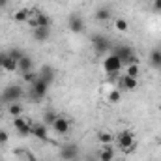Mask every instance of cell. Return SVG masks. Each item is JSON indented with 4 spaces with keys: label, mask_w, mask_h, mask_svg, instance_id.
Masks as SVG:
<instances>
[{
    "label": "cell",
    "mask_w": 161,
    "mask_h": 161,
    "mask_svg": "<svg viewBox=\"0 0 161 161\" xmlns=\"http://www.w3.org/2000/svg\"><path fill=\"white\" fill-rule=\"evenodd\" d=\"M30 135H34L38 141H41V142H47L49 141V133H47V125L43 124V122H40V124H32L30 125Z\"/></svg>",
    "instance_id": "cell-10"
},
{
    "label": "cell",
    "mask_w": 161,
    "mask_h": 161,
    "mask_svg": "<svg viewBox=\"0 0 161 161\" xmlns=\"http://www.w3.org/2000/svg\"><path fill=\"white\" fill-rule=\"evenodd\" d=\"M51 127L54 129V133H56V135H66V133L69 131V127H71V122L68 120L66 116H58Z\"/></svg>",
    "instance_id": "cell-11"
},
{
    "label": "cell",
    "mask_w": 161,
    "mask_h": 161,
    "mask_svg": "<svg viewBox=\"0 0 161 161\" xmlns=\"http://www.w3.org/2000/svg\"><path fill=\"white\" fill-rule=\"evenodd\" d=\"M58 116H56V111H53V109H47L45 111V114H43V124L49 127V125H53L54 120H56Z\"/></svg>",
    "instance_id": "cell-23"
},
{
    "label": "cell",
    "mask_w": 161,
    "mask_h": 161,
    "mask_svg": "<svg viewBox=\"0 0 161 161\" xmlns=\"http://www.w3.org/2000/svg\"><path fill=\"white\" fill-rule=\"evenodd\" d=\"M8 56H11L13 60H17V62H19V60H21V58L25 56V53H23L21 49H17V47H13V49H9V53H8Z\"/></svg>",
    "instance_id": "cell-27"
},
{
    "label": "cell",
    "mask_w": 161,
    "mask_h": 161,
    "mask_svg": "<svg viewBox=\"0 0 161 161\" xmlns=\"http://www.w3.org/2000/svg\"><path fill=\"white\" fill-rule=\"evenodd\" d=\"M23 88L19 86V84H8L4 90H2V101H6V103H15V101H19L21 97H23Z\"/></svg>",
    "instance_id": "cell-3"
},
{
    "label": "cell",
    "mask_w": 161,
    "mask_h": 161,
    "mask_svg": "<svg viewBox=\"0 0 161 161\" xmlns=\"http://www.w3.org/2000/svg\"><path fill=\"white\" fill-rule=\"evenodd\" d=\"M8 139H9L8 131H6V129H0V146H4V144L8 142Z\"/></svg>",
    "instance_id": "cell-29"
},
{
    "label": "cell",
    "mask_w": 161,
    "mask_h": 161,
    "mask_svg": "<svg viewBox=\"0 0 161 161\" xmlns=\"http://www.w3.org/2000/svg\"><path fill=\"white\" fill-rule=\"evenodd\" d=\"M0 69H2V68H0Z\"/></svg>",
    "instance_id": "cell-34"
},
{
    "label": "cell",
    "mask_w": 161,
    "mask_h": 161,
    "mask_svg": "<svg viewBox=\"0 0 161 161\" xmlns=\"http://www.w3.org/2000/svg\"><path fill=\"white\" fill-rule=\"evenodd\" d=\"M8 113H9L13 118H17V116H23V105H21L19 101H15V103H9V107H8Z\"/></svg>",
    "instance_id": "cell-22"
},
{
    "label": "cell",
    "mask_w": 161,
    "mask_h": 161,
    "mask_svg": "<svg viewBox=\"0 0 161 161\" xmlns=\"http://www.w3.org/2000/svg\"><path fill=\"white\" fill-rule=\"evenodd\" d=\"M122 68H124V64H122V60L114 54V53L105 56V60H103V69H105L107 75H116V73H120Z\"/></svg>",
    "instance_id": "cell-2"
},
{
    "label": "cell",
    "mask_w": 161,
    "mask_h": 161,
    "mask_svg": "<svg viewBox=\"0 0 161 161\" xmlns=\"http://www.w3.org/2000/svg\"><path fill=\"white\" fill-rule=\"evenodd\" d=\"M158 109H159V111H161V103H159V107H158Z\"/></svg>",
    "instance_id": "cell-33"
},
{
    "label": "cell",
    "mask_w": 161,
    "mask_h": 161,
    "mask_svg": "<svg viewBox=\"0 0 161 161\" xmlns=\"http://www.w3.org/2000/svg\"><path fill=\"white\" fill-rule=\"evenodd\" d=\"M8 6H9V0H0V9H4Z\"/></svg>",
    "instance_id": "cell-31"
},
{
    "label": "cell",
    "mask_w": 161,
    "mask_h": 161,
    "mask_svg": "<svg viewBox=\"0 0 161 161\" xmlns=\"http://www.w3.org/2000/svg\"><path fill=\"white\" fill-rule=\"evenodd\" d=\"M114 141L118 142V146H120V150L124 154H131L135 148H137V141H135V135L131 133V131H120L116 137H114Z\"/></svg>",
    "instance_id": "cell-1"
},
{
    "label": "cell",
    "mask_w": 161,
    "mask_h": 161,
    "mask_svg": "<svg viewBox=\"0 0 161 161\" xmlns=\"http://www.w3.org/2000/svg\"><path fill=\"white\" fill-rule=\"evenodd\" d=\"M111 17H113V13H111V9H109L107 6L97 8V9H96V13H94V19H96V21H99V23H107V21H111Z\"/></svg>",
    "instance_id": "cell-15"
},
{
    "label": "cell",
    "mask_w": 161,
    "mask_h": 161,
    "mask_svg": "<svg viewBox=\"0 0 161 161\" xmlns=\"http://www.w3.org/2000/svg\"><path fill=\"white\" fill-rule=\"evenodd\" d=\"M99 161H113L114 159V150H113V146L111 144H107V146H103V150L99 152Z\"/></svg>",
    "instance_id": "cell-19"
},
{
    "label": "cell",
    "mask_w": 161,
    "mask_h": 161,
    "mask_svg": "<svg viewBox=\"0 0 161 161\" xmlns=\"http://www.w3.org/2000/svg\"><path fill=\"white\" fill-rule=\"evenodd\" d=\"M47 90H49V84L38 77V79L32 82V90H30V94H32L34 99H43V97L47 96Z\"/></svg>",
    "instance_id": "cell-7"
},
{
    "label": "cell",
    "mask_w": 161,
    "mask_h": 161,
    "mask_svg": "<svg viewBox=\"0 0 161 161\" xmlns=\"http://www.w3.org/2000/svg\"><path fill=\"white\" fill-rule=\"evenodd\" d=\"M28 17H30V9H17L13 13V21L15 23H26Z\"/></svg>",
    "instance_id": "cell-21"
},
{
    "label": "cell",
    "mask_w": 161,
    "mask_h": 161,
    "mask_svg": "<svg viewBox=\"0 0 161 161\" xmlns=\"http://www.w3.org/2000/svg\"><path fill=\"white\" fill-rule=\"evenodd\" d=\"M97 141H99L103 146H107V144H113L114 135H113L111 131H99V133H97Z\"/></svg>",
    "instance_id": "cell-20"
},
{
    "label": "cell",
    "mask_w": 161,
    "mask_h": 161,
    "mask_svg": "<svg viewBox=\"0 0 161 161\" xmlns=\"http://www.w3.org/2000/svg\"><path fill=\"white\" fill-rule=\"evenodd\" d=\"M68 26H69V32L73 34H82L84 32V19L80 17L79 13H73L68 21Z\"/></svg>",
    "instance_id": "cell-9"
},
{
    "label": "cell",
    "mask_w": 161,
    "mask_h": 161,
    "mask_svg": "<svg viewBox=\"0 0 161 161\" xmlns=\"http://www.w3.org/2000/svg\"><path fill=\"white\" fill-rule=\"evenodd\" d=\"M152 9H154L156 13H161V0H154V2H152Z\"/></svg>",
    "instance_id": "cell-30"
},
{
    "label": "cell",
    "mask_w": 161,
    "mask_h": 161,
    "mask_svg": "<svg viewBox=\"0 0 161 161\" xmlns=\"http://www.w3.org/2000/svg\"><path fill=\"white\" fill-rule=\"evenodd\" d=\"M107 99H109L111 103H118V101L122 99V90H118V88L111 90V92L107 94Z\"/></svg>",
    "instance_id": "cell-26"
},
{
    "label": "cell",
    "mask_w": 161,
    "mask_h": 161,
    "mask_svg": "<svg viewBox=\"0 0 161 161\" xmlns=\"http://www.w3.org/2000/svg\"><path fill=\"white\" fill-rule=\"evenodd\" d=\"M30 125H32V122H28L25 116L13 118V127H15V131H17L21 137H28V135H30Z\"/></svg>",
    "instance_id": "cell-8"
},
{
    "label": "cell",
    "mask_w": 161,
    "mask_h": 161,
    "mask_svg": "<svg viewBox=\"0 0 161 161\" xmlns=\"http://www.w3.org/2000/svg\"><path fill=\"white\" fill-rule=\"evenodd\" d=\"M114 54L122 60L124 66L137 64V62H135V53H133V49L127 47V45H118V47H114Z\"/></svg>",
    "instance_id": "cell-4"
},
{
    "label": "cell",
    "mask_w": 161,
    "mask_h": 161,
    "mask_svg": "<svg viewBox=\"0 0 161 161\" xmlns=\"http://www.w3.org/2000/svg\"><path fill=\"white\" fill-rule=\"evenodd\" d=\"M49 36H51V28L49 26H38V28L32 30V38L36 41H47Z\"/></svg>",
    "instance_id": "cell-16"
},
{
    "label": "cell",
    "mask_w": 161,
    "mask_h": 161,
    "mask_svg": "<svg viewBox=\"0 0 161 161\" xmlns=\"http://www.w3.org/2000/svg\"><path fill=\"white\" fill-rule=\"evenodd\" d=\"M125 75L139 79V75H141V66H139V64H129V66H125Z\"/></svg>",
    "instance_id": "cell-24"
},
{
    "label": "cell",
    "mask_w": 161,
    "mask_h": 161,
    "mask_svg": "<svg viewBox=\"0 0 161 161\" xmlns=\"http://www.w3.org/2000/svg\"><path fill=\"white\" fill-rule=\"evenodd\" d=\"M38 77H40L41 80H45L47 84H51V82L54 80V77H56V71H54V68H51L49 64H43L40 68V71H38Z\"/></svg>",
    "instance_id": "cell-13"
},
{
    "label": "cell",
    "mask_w": 161,
    "mask_h": 161,
    "mask_svg": "<svg viewBox=\"0 0 161 161\" xmlns=\"http://www.w3.org/2000/svg\"><path fill=\"white\" fill-rule=\"evenodd\" d=\"M114 28H116L118 32H127V30H129V23H127L125 19L118 17V19H114Z\"/></svg>",
    "instance_id": "cell-25"
},
{
    "label": "cell",
    "mask_w": 161,
    "mask_h": 161,
    "mask_svg": "<svg viewBox=\"0 0 161 161\" xmlns=\"http://www.w3.org/2000/svg\"><path fill=\"white\" fill-rule=\"evenodd\" d=\"M2 69H6V71L13 73V71H17V69H19V62H17V60H13L11 56H6V60L2 62Z\"/></svg>",
    "instance_id": "cell-18"
},
{
    "label": "cell",
    "mask_w": 161,
    "mask_h": 161,
    "mask_svg": "<svg viewBox=\"0 0 161 161\" xmlns=\"http://www.w3.org/2000/svg\"><path fill=\"white\" fill-rule=\"evenodd\" d=\"M118 82V90H125V92H129V90H135L137 86H139V79H135V77H129V75H122L120 79L116 80Z\"/></svg>",
    "instance_id": "cell-12"
},
{
    "label": "cell",
    "mask_w": 161,
    "mask_h": 161,
    "mask_svg": "<svg viewBox=\"0 0 161 161\" xmlns=\"http://www.w3.org/2000/svg\"><path fill=\"white\" fill-rule=\"evenodd\" d=\"M148 62L152 68L161 69V49H152L150 54H148Z\"/></svg>",
    "instance_id": "cell-17"
},
{
    "label": "cell",
    "mask_w": 161,
    "mask_h": 161,
    "mask_svg": "<svg viewBox=\"0 0 161 161\" xmlns=\"http://www.w3.org/2000/svg\"><path fill=\"white\" fill-rule=\"evenodd\" d=\"M6 56H8V53H4V51H0V68H2V62L6 60Z\"/></svg>",
    "instance_id": "cell-32"
},
{
    "label": "cell",
    "mask_w": 161,
    "mask_h": 161,
    "mask_svg": "<svg viewBox=\"0 0 161 161\" xmlns=\"http://www.w3.org/2000/svg\"><path fill=\"white\" fill-rule=\"evenodd\" d=\"M21 75L23 73H28V71H34V60L28 56V54H25L21 60H19V69H17Z\"/></svg>",
    "instance_id": "cell-14"
},
{
    "label": "cell",
    "mask_w": 161,
    "mask_h": 161,
    "mask_svg": "<svg viewBox=\"0 0 161 161\" xmlns=\"http://www.w3.org/2000/svg\"><path fill=\"white\" fill-rule=\"evenodd\" d=\"M79 146L75 142H66L60 146V159L64 161H75L79 158Z\"/></svg>",
    "instance_id": "cell-5"
},
{
    "label": "cell",
    "mask_w": 161,
    "mask_h": 161,
    "mask_svg": "<svg viewBox=\"0 0 161 161\" xmlns=\"http://www.w3.org/2000/svg\"><path fill=\"white\" fill-rule=\"evenodd\" d=\"M92 47H94V53L96 54H105L109 49H111V41L107 40L105 36H101V34H96V36H92Z\"/></svg>",
    "instance_id": "cell-6"
},
{
    "label": "cell",
    "mask_w": 161,
    "mask_h": 161,
    "mask_svg": "<svg viewBox=\"0 0 161 161\" xmlns=\"http://www.w3.org/2000/svg\"><path fill=\"white\" fill-rule=\"evenodd\" d=\"M36 79H38V71H36V69H34V71H28V73H23V80H25V82H30V84H32Z\"/></svg>",
    "instance_id": "cell-28"
}]
</instances>
